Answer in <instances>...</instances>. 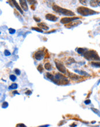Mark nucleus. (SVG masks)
<instances>
[{"label":"nucleus","mask_w":100,"mask_h":127,"mask_svg":"<svg viewBox=\"0 0 100 127\" xmlns=\"http://www.w3.org/2000/svg\"><path fill=\"white\" fill-rule=\"evenodd\" d=\"M75 72H76V73H79V74L82 75V76H89V75L88 74L87 72L83 71H79L78 70V69H75Z\"/></svg>","instance_id":"11"},{"label":"nucleus","mask_w":100,"mask_h":127,"mask_svg":"<svg viewBox=\"0 0 100 127\" xmlns=\"http://www.w3.org/2000/svg\"><path fill=\"white\" fill-rule=\"evenodd\" d=\"M97 4L98 6H100V1H97Z\"/></svg>","instance_id":"36"},{"label":"nucleus","mask_w":100,"mask_h":127,"mask_svg":"<svg viewBox=\"0 0 100 127\" xmlns=\"http://www.w3.org/2000/svg\"><path fill=\"white\" fill-rule=\"evenodd\" d=\"M14 72H15V73L17 75H20V73H21V72H20V71L19 70V69H14Z\"/></svg>","instance_id":"27"},{"label":"nucleus","mask_w":100,"mask_h":127,"mask_svg":"<svg viewBox=\"0 0 100 127\" xmlns=\"http://www.w3.org/2000/svg\"><path fill=\"white\" fill-rule=\"evenodd\" d=\"M100 83V80H99V81H98V83H97V85H99Z\"/></svg>","instance_id":"37"},{"label":"nucleus","mask_w":100,"mask_h":127,"mask_svg":"<svg viewBox=\"0 0 100 127\" xmlns=\"http://www.w3.org/2000/svg\"><path fill=\"white\" fill-rule=\"evenodd\" d=\"M90 103H91V101L90 99H87V100H86V101H85V103L86 105H89Z\"/></svg>","instance_id":"29"},{"label":"nucleus","mask_w":100,"mask_h":127,"mask_svg":"<svg viewBox=\"0 0 100 127\" xmlns=\"http://www.w3.org/2000/svg\"><path fill=\"white\" fill-rule=\"evenodd\" d=\"M29 2H30V4H34V3L36 2V1H29Z\"/></svg>","instance_id":"32"},{"label":"nucleus","mask_w":100,"mask_h":127,"mask_svg":"<svg viewBox=\"0 0 100 127\" xmlns=\"http://www.w3.org/2000/svg\"><path fill=\"white\" fill-rule=\"evenodd\" d=\"M79 17H64L61 20V23L62 24H68L70 22L75 21V20L79 19Z\"/></svg>","instance_id":"6"},{"label":"nucleus","mask_w":100,"mask_h":127,"mask_svg":"<svg viewBox=\"0 0 100 127\" xmlns=\"http://www.w3.org/2000/svg\"><path fill=\"white\" fill-rule=\"evenodd\" d=\"M76 124H73L72 125H70V127H76Z\"/></svg>","instance_id":"34"},{"label":"nucleus","mask_w":100,"mask_h":127,"mask_svg":"<svg viewBox=\"0 0 100 127\" xmlns=\"http://www.w3.org/2000/svg\"><path fill=\"white\" fill-rule=\"evenodd\" d=\"M49 126V125H42V126L38 127H48Z\"/></svg>","instance_id":"33"},{"label":"nucleus","mask_w":100,"mask_h":127,"mask_svg":"<svg viewBox=\"0 0 100 127\" xmlns=\"http://www.w3.org/2000/svg\"><path fill=\"white\" fill-rule=\"evenodd\" d=\"M17 85L16 83H13L9 87V90H15L17 88Z\"/></svg>","instance_id":"17"},{"label":"nucleus","mask_w":100,"mask_h":127,"mask_svg":"<svg viewBox=\"0 0 100 127\" xmlns=\"http://www.w3.org/2000/svg\"><path fill=\"white\" fill-rule=\"evenodd\" d=\"M13 3H14V4L15 6V7L16 8V9L18 11L20 12V13H21V14H23V12L22 11V9H21V7H20V6L18 5V4H17V2L16 1H12Z\"/></svg>","instance_id":"10"},{"label":"nucleus","mask_w":100,"mask_h":127,"mask_svg":"<svg viewBox=\"0 0 100 127\" xmlns=\"http://www.w3.org/2000/svg\"><path fill=\"white\" fill-rule=\"evenodd\" d=\"M16 127H27L24 124H18L16 125Z\"/></svg>","instance_id":"28"},{"label":"nucleus","mask_w":100,"mask_h":127,"mask_svg":"<svg viewBox=\"0 0 100 127\" xmlns=\"http://www.w3.org/2000/svg\"><path fill=\"white\" fill-rule=\"evenodd\" d=\"M44 56H45V53L43 50H39L37 52H36L34 54V58L35 60H38V61H40L44 58Z\"/></svg>","instance_id":"7"},{"label":"nucleus","mask_w":100,"mask_h":127,"mask_svg":"<svg viewBox=\"0 0 100 127\" xmlns=\"http://www.w3.org/2000/svg\"><path fill=\"white\" fill-rule=\"evenodd\" d=\"M13 94H18V95H19V94L18 92H17V91H14V92H13Z\"/></svg>","instance_id":"35"},{"label":"nucleus","mask_w":100,"mask_h":127,"mask_svg":"<svg viewBox=\"0 0 100 127\" xmlns=\"http://www.w3.org/2000/svg\"><path fill=\"white\" fill-rule=\"evenodd\" d=\"M87 50L86 49H83V48H79L77 50V52L79 53V54H83L85 53L86 51Z\"/></svg>","instance_id":"13"},{"label":"nucleus","mask_w":100,"mask_h":127,"mask_svg":"<svg viewBox=\"0 0 100 127\" xmlns=\"http://www.w3.org/2000/svg\"><path fill=\"white\" fill-rule=\"evenodd\" d=\"M9 32L10 34H14L16 32V30L14 28H9Z\"/></svg>","instance_id":"25"},{"label":"nucleus","mask_w":100,"mask_h":127,"mask_svg":"<svg viewBox=\"0 0 100 127\" xmlns=\"http://www.w3.org/2000/svg\"><path fill=\"white\" fill-rule=\"evenodd\" d=\"M46 19L47 20H49V21H56L57 20H58V17L57 16H56L55 15H53V14H47L46 15Z\"/></svg>","instance_id":"8"},{"label":"nucleus","mask_w":100,"mask_h":127,"mask_svg":"<svg viewBox=\"0 0 100 127\" xmlns=\"http://www.w3.org/2000/svg\"><path fill=\"white\" fill-rule=\"evenodd\" d=\"M8 103L7 102H4L2 105V107L3 109H6L7 107H8Z\"/></svg>","instance_id":"24"},{"label":"nucleus","mask_w":100,"mask_h":127,"mask_svg":"<svg viewBox=\"0 0 100 127\" xmlns=\"http://www.w3.org/2000/svg\"><path fill=\"white\" fill-rule=\"evenodd\" d=\"M31 94H32V92L30 91V90H28L27 92H26V95H30Z\"/></svg>","instance_id":"30"},{"label":"nucleus","mask_w":100,"mask_h":127,"mask_svg":"<svg viewBox=\"0 0 100 127\" xmlns=\"http://www.w3.org/2000/svg\"><path fill=\"white\" fill-rule=\"evenodd\" d=\"M90 4L92 7H97L98 6L97 1H91L90 2Z\"/></svg>","instance_id":"18"},{"label":"nucleus","mask_w":100,"mask_h":127,"mask_svg":"<svg viewBox=\"0 0 100 127\" xmlns=\"http://www.w3.org/2000/svg\"><path fill=\"white\" fill-rule=\"evenodd\" d=\"M34 19L35 21H37V22H39V21L40 22V21H41V19H40L38 18V17H34Z\"/></svg>","instance_id":"31"},{"label":"nucleus","mask_w":100,"mask_h":127,"mask_svg":"<svg viewBox=\"0 0 100 127\" xmlns=\"http://www.w3.org/2000/svg\"><path fill=\"white\" fill-rule=\"evenodd\" d=\"M20 5H21V7L23 10L25 11H27L29 9L28 6L27 4V1H24V0H20Z\"/></svg>","instance_id":"9"},{"label":"nucleus","mask_w":100,"mask_h":127,"mask_svg":"<svg viewBox=\"0 0 100 127\" xmlns=\"http://www.w3.org/2000/svg\"><path fill=\"white\" fill-rule=\"evenodd\" d=\"M45 68L46 69L47 71H51V69H52V66H51L50 64L48 63L45 64Z\"/></svg>","instance_id":"14"},{"label":"nucleus","mask_w":100,"mask_h":127,"mask_svg":"<svg viewBox=\"0 0 100 127\" xmlns=\"http://www.w3.org/2000/svg\"><path fill=\"white\" fill-rule=\"evenodd\" d=\"M9 78H10V79H11V80L12 81V82H14V81H15L16 80V76H14V75H10Z\"/></svg>","instance_id":"23"},{"label":"nucleus","mask_w":100,"mask_h":127,"mask_svg":"<svg viewBox=\"0 0 100 127\" xmlns=\"http://www.w3.org/2000/svg\"><path fill=\"white\" fill-rule=\"evenodd\" d=\"M53 82L57 85H66L68 83L67 78H65L60 73H57L54 76V79Z\"/></svg>","instance_id":"4"},{"label":"nucleus","mask_w":100,"mask_h":127,"mask_svg":"<svg viewBox=\"0 0 100 127\" xmlns=\"http://www.w3.org/2000/svg\"><path fill=\"white\" fill-rule=\"evenodd\" d=\"M37 69H38V70L41 72V73H42V72H43V66H42V65H41V64L39 65L38 66Z\"/></svg>","instance_id":"21"},{"label":"nucleus","mask_w":100,"mask_h":127,"mask_svg":"<svg viewBox=\"0 0 100 127\" xmlns=\"http://www.w3.org/2000/svg\"><path fill=\"white\" fill-rule=\"evenodd\" d=\"M4 54H5V56H9L11 55V53H10V51L8 50H5L4 51Z\"/></svg>","instance_id":"26"},{"label":"nucleus","mask_w":100,"mask_h":127,"mask_svg":"<svg viewBox=\"0 0 100 127\" xmlns=\"http://www.w3.org/2000/svg\"><path fill=\"white\" fill-rule=\"evenodd\" d=\"M91 109H92V110L94 112V113H95V114H97L98 116L100 117V110H98V109H97L93 108V107H92V108H91Z\"/></svg>","instance_id":"20"},{"label":"nucleus","mask_w":100,"mask_h":127,"mask_svg":"<svg viewBox=\"0 0 100 127\" xmlns=\"http://www.w3.org/2000/svg\"><path fill=\"white\" fill-rule=\"evenodd\" d=\"M32 29H33V30L36 31H37V32H43V30H42L41 29L39 28H37V27H33L32 28Z\"/></svg>","instance_id":"22"},{"label":"nucleus","mask_w":100,"mask_h":127,"mask_svg":"<svg viewBox=\"0 0 100 127\" xmlns=\"http://www.w3.org/2000/svg\"><path fill=\"white\" fill-rule=\"evenodd\" d=\"M53 9L55 12H56L61 13V14H62L64 16L73 17V16H74L75 15V13H73V12L71 11L68 9H67L61 8V7H58V6L56 5H54L53 6Z\"/></svg>","instance_id":"2"},{"label":"nucleus","mask_w":100,"mask_h":127,"mask_svg":"<svg viewBox=\"0 0 100 127\" xmlns=\"http://www.w3.org/2000/svg\"><path fill=\"white\" fill-rule=\"evenodd\" d=\"M46 77L48 78V79H50V80H51L53 82V79H54V76H53V75L50 74V73H46Z\"/></svg>","instance_id":"19"},{"label":"nucleus","mask_w":100,"mask_h":127,"mask_svg":"<svg viewBox=\"0 0 100 127\" xmlns=\"http://www.w3.org/2000/svg\"><path fill=\"white\" fill-rule=\"evenodd\" d=\"M92 66L95 68H100V62H93L92 63Z\"/></svg>","instance_id":"16"},{"label":"nucleus","mask_w":100,"mask_h":127,"mask_svg":"<svg viewBox=\"0 0 100 127\" xmlns=\"http://www.w3.org/2000/svg\"><path fill=\"white\" fill-rule=\"evenodd\" d=\"M55 64H56V66L57 69H58V70L60 72H61V73H66V72H67V69H66L65 66H64V65H63V64L61 63V62L56 60Z\"/></svg>","instance_id":"5"},{"label":"nucleus","mask_w":100,"mask_h":127,"mask_svg":"<svg viewBox=\"0 0 100 127\" xmlns=\"http://www.w3.org/2000/svg\"><path fill=\"white\" fill-rule=\"evenodd\" d=\"M69 76H70L72 79L73 80H76L79 79V77L78 76L72 74V73H69Z\"/></svg>","instance_id":"15"},{"label":"nucleus","mask_w":100,"mask_h":127,"mask_svg":"<svg viewBox=\"0 0 100 127\" xmlns=\"http://www.w3.org/2000/svg\"><path fill=\"white\" fill-rule=\"evenodd\" d=\"M85 58L89 61H100V57L94 50H87L83 54Z\"/></svg>","instance_id":"1"},{"label":"nucleus","mask_w":100,"mask_h":127,"mask_svg":"<svg viewBox=\"0 0 100 127\" xmlns=\"http://www.w3.org/2000/svg\"><path fill=\"white\" fill-rule=\"evenodd\" d=\"M77 12L79 14H81L84 16H87L90 15H93V14H97V13L95 11L89 9L86 7H80L77 9Z\"/></svg>","instance_id":"3"},{"label":"nucleus","mask_w":100,"mask_h":127,"mask_svg":"<svg viewBox=\"0 0 100 127\" xmlns=\"http://www.w3.org/2000/svg\"><path fill=\"white\" fill-rule=\"evenodd\" d=\"M38 26L39 27H40L41 28H42V29H45V30H48V29H49V27L47 26L46 25L43 23H39V24H38Z\"/></svg>","instance_id":"12"}]
</instances>
